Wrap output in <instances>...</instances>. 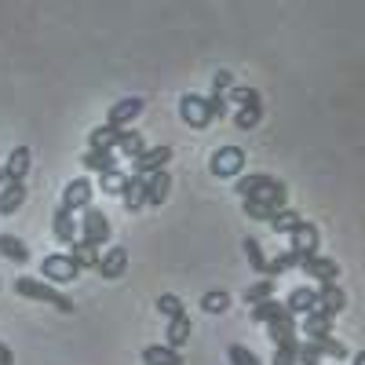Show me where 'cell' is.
<instances>
[{"instance_id": "cell-2", "label": "cell", "mask_w": 365, "mask_h": 365, "mask_svg": "<svg viewBox=\"0 0 365 365\" xmlns=\"http://www.w3.org/2000/svg\"><path fill=\"white\" fill-rule=\"evenodd\" d=\"M41 274H44L48 285H66V282H77L81 278V267L70 259V252H55V256H44Z\"/></svg>"}, {"instance_id": "cell-5", "label": "cell", "mask_w": 365, "mask_h": 365, "mask_svg": "<svg viewBox=\"0 0 365 365\" xmlns=\"http://www.w3.org/2000/svg\"><path fill=\"white\" fill-rule=\"evenodd\" d=\"M241 165H245V154H241L237 146H220L216 154H212V161H208V168H212V175H216V179H230V175H237Z\"/></svg>"}, {"instance_id": "cell-35", "label": "cell", "mask_w": 365, "mask_h": 365, "mask_svg": "<svg viewBox=\"0 0 365 365\" xmlns=\"http://www.w3.org/2000/svg\"><path fill=\"white\" fill-rule=\"evenodd\" d=\"M296 303H299V307H307L311 296H307V292H296V296H292V307H296Z\"/></svg>"}, {"instance_id": "cell-22", "label": "cell", "mask_w": 365, "mask_h": 365, "mask_svg": "<svg viewBox=\"0 0 365 365\" xmlns=\"http://www.w3.org/2000/svg\"><path fill=\"white\" fill-rule=\"evenodd\" d=\"M227 307H230V296L227 292H205L201 296V311L205 314H227Z\"/></svg>"}, {"instance_id": "cell-13", "label": "cell", "mask_w": 365, "mask_h": 365, "mask_svg": "<svg viewBox=\"0 0 365 365\" xmlns=\"http://www.w3.org/2000/svg\"><path fill=\"white\" fill-rule=\"evenodd\" d=\"M168 194H172V175L168 172L146 175V205H165Z\"/></svg>"}, {"instance_id": "cell-11", "label": "cell", "mask_w": 365, "mask_h": 365, "mask_svg": "<svg viewBox=\"0 0 365 365\" xmlns=\"http://www.w3.org/2000/svg\"><path fill=\"white\" fill-rule=\"evenodd\" d=\"M51 234H55L58 245H73V241H77V220H73V212H66V208H55Z\"/></svg>"}, {"instance_id": "cell-34", "label": "cell", "mask_w": 365, "mask_h": 365, "mask_svg": "<svg viewBox=\"0 0 365 365\" xmlns=\"http://www.w3.org/2000/svg\"><path fill=\"white\" fill-rule=\"evenodd\" d=\"M270 292V285H256V289H249V299H263Z\"/></svg>"}, {"instance_id": "cell-12", "label": "cell", "mask_w": 365, "mask_h": 365, "mask_svg": "<svg viewBox=\"0 0 365 365\" xmlns=\"http://www.w3.org/2000/svg\"><path fill=\"white\" fill-rule=\"evenodd\" d=\"M120 135H125L120 128H113V125H99V128H91V132H88V150H110V154H113V150L120 146Z\"/></svg>"}, {"instance_id": "cell-24", "label": "cell", "mask_w": 365, "mask_h": 365, "mask_svg": "<svg viewBox=\"0 0 365 365\" xmlns=\"http://www.w3.org/2000/svg\"><path fill=\"white\" fill-rule=\"evenodd\" d=\"M143 150H146V143H143L139 132H125V135H120V154H125L128 161H135Z\"/></svg>"}, {"instance_id": "cell-29", "label": "cell", "mask_w": 365, "mask_h": 365, "mask_svg": "<svg viewBox=\"0 0 365 365\" xmlns=\"http://www.w3.org/2000/svg\"><path fill=\"white\" fill-rule=\"evenodd\" d=\"M205 103H208V113H212V117H223V113H227V99H223V96H208Z\"/></svg>"}, {"instance_id": "cell-10", "label": "cell", "mask_w": 365, "mask_h": 365, "mask_svg": "<svg viewBox=\"0 0 365 365\" xmlns=\"http://www.w3.org/2000/svg\"><path fill=\"white\" fill-rule=\"evenodd\" d=\"M29 165H34V150H29V146H15L8 165H4V182H22L29 175Z\"/></svg>"}, {"instance_id": "cell-14", "label": "cell", "mask_w": 365, "mask_h": 365, "mask_svg": "<svg viewBox=\"0 0 365 365\" xmlns=\"http://www.w3.org/2000/svg\"><path fill=\"white\" fill-rule=\"evenodd\" d=\"M26 182H4V190H0V216H11L26 205Z\"/></svg>"}, {"instance_id": "cell-17", "label": "cell", "mask_w": 365, "mask_h": 365, "mask_svg": "<svg viewBox=\"0 0 365 365\" xmlns=\"http://www.w3.org/2000/svg\"><path fill=\"white\" fill-rule=\"evenodd\" d=\"M81 165H84L88 172H96V175H106V172L117 168V158L110 154V150H88V154L81 158Z\"/></svg>"}, {"instance_id": "cell-4", "label": "cell", "mask_w": 365, "mask_h": 365, "mask_svg": "<svg viewBox=\"0 0 365 365\" xmlns=\"http://www.w3.org/2000/svg\"><path fill=\"white\" fill-rule=\"evenodd\" d=\"M172 161V146H150V150H143V154L132 161V175H154V172H165V165Z\"/></svg>"}, {"instance_id": "cell-25", "label": "cell", "mask_w": 365, "mask_h": 365, "mask_svg": "<svg viewBox=\"0 0 365 365\" xmlns=\"http://www.w3.org/2000/svg\"><path fill=\"white\" fill-rule=\"evenodd\" d=\"M230 103H237V110H252L259 106V96L252 88H230Z\"/></svg>"}, {"instance_id": "cell-18", "label": "cell", "mask_w": 365, "mask_h": 365, "mask_svg": "<svg viewBox=\"0 0 365 365\" xmlns=\"http://www.w3.org/2000/svg\"><path fill=\"white\" fill-rule=\"evenodd\" d=\"M143 361L146 365H182V351H172L165 344H150L143 351Z\"/></svg>"}, {"instance_id": "cell-19", "label": "cell", "mask_w": 365, "mask_h": 365, "mask_svg": "<svg viewBox=\"0 0 365 365\" xmlns=\"http://www.w3.org/2000/svg\"><path fill=\"white\" fill-rule=\"evenodd\" d=\"M190 340V318L182 314V318H172L168 322V332H165V347L172 351H182V344Z\"/></svg>"}, {"instance_id": "cell-37", "label": "cell", "mask_w": 365, "mask_h": 365, "mask_svg": "<svg viewBox=\"0 0 365 365\" xmlns=\"http://www.w3.org/2000/svg\"><path fill=\"white\" fill-rule=\"evenodd\" d=\"M0 182H4V165H0Z\"/></svg>"}, {"instance_id": "cell-16", "label": "cell", "mask_w": 365, "mask_h": 365, "mask_svg": "<svg viewBox=\"0 0 365 365\" xmlns=\"http://www.w3.org/2000/svg\"><path fill=\"white\" fill-rule=\"evenodd\" d=\"M70 259L84 270V267H99V259H103V252H99V245H91V241H73L70 245Z\"/></svg>"}, {"instance_id": "cell-36", "label": "cell", "mask_w": 365, "mask_h": 365, "mask_svg": "<svg viewBox=\"0 0 365 365\" xmlns=\"http://www.w3.org/2000/svg\"><path fill=\"white\" fill-rule=\"evenodd\" d=\"M289 361H292V354H289V351H282V354H278V365H289Z\"/></svg>"}, {"instance_id": "cell-1", "label": "cell", "mask_w": 365, "mask_h": 365, "mask_svg": "<svg viewBox=\"0 0 365 365\" xmlns=\"http://www.w3.org/2000/svg\"><path fill=\"white\" fill-rule=\"evenodd\" d=\"M15 292H19V296H26V299L48 303V307L63 311V314H70V311H73V299H70L63 289H55V285H48V282H37V278H19V282H15Z\"/></svg>"}, {"instance_id": "cell-26", "label": "cell", "mask_w": 365, "mask_h": 365, "mask_svg": "<svg viewBox=\"0 0 365 365\" xmlns=\"http://www.w3.org/2000/svg\"><path fill=\"white\" fill-rule=\"evenodd\" d=\"M259 187H267V179H263V175H252V179H241V182H237V194H241V197H252V194H256Z\"/></svg>"}, {"instance_id": "cell-7", "label": "cell", "mask_w": 365, "mask_h": 365, "mask_svg": "<svg viewBox=\"0 0 365 365\" xmlns=\"http://www.w3.org/2000/svg\"><path fill=\"white\" fill-rule=\"evenodd\" d=\"M91 179H70L66 182V190H63V205L58 208H66V212H84L91 205Z\"/></svg>"}, {"instance_id": "cell-9", "label": "cell", "mask_w": 365, "mask_h": 365, "mask_svg": "<svg viewBox=\"0 0 365 365\" xmlns=\"http://www.w3.org/2000/svg\"><path fill=\"white\" fill-rule=\"evenodd\" d=\"M125 270H128V249H125V245H113V249L103 252V259H99V274H103L106 282H117Z\"/></svg>"}, {"instance_id": "cell-33", "label": "cell", "mask_w": 365, "mask_h": 365, "mask_svg": "<svg viewBox=\"0 0 365 365\" xmlns=\"http://www.w3.org/2000/svg\"><path fill=\"white\" fill-rule=\"evenodd\" d=\"M0 365H15V354H11L8 344H0Z\"/></svg>"}, {"instance_id": "cell-3", "label": "cell", "mask_w": 365, "mask_h": 365, "mask_svg": "<svg viewBox=\"0 0 365 365\" xmlns=\"http://www.w3.org/2000/svg\"><path fill=\"white\" fill-rule=\"evenodd\" d=\"M81 230H84V241H91V245H110V220H106V212L96 208V205H88L81 212Z\"/></svg>"}, {"instance_id": "cell-27", "label": "cell", "mask_w": 365, "mask_h": 365, "mask_svg": "<svg viewBox=\"0 0 365 365\" xmlns=\"http://www.w3.org/2000/svg\"><path fill=\"white\" fill-rule=\"evenodd\" d=\"M234 120H237V128H252L256 120H259V106H252V110H237Z\"/></svg>"}, {"instance_id": "cell-15", "label": "cell", "mask_w": 365, "mask_h": 365, "mask_svg": "<svg viewBox=\"0 0 365 365\" xmlns=\"http://www.w3.org/2000/svg\"><path fill=\"white\" fill-rule=\"evenodd\" d=\"M120 201H125V208H128V212H139V208H146V179H143V175H128V182H125V194H120Z\"/></svg>"}, {"instance_id": "cell-8", "label": "cell", "mask_w": 365, "mask_h": 365, "mask_svg": "<svg viewBox=\"0 0 365 365\" xmlns=\"http://www.w3.org/2000/svg\"><path fill=\"white\" fill-rule=\"evenodd\" d=\"M143 110H146V103H143L139 96H128V99H120V103H113V106L106 110V125H113V128H125L128 120H135Z\"/></svg>"}, {"instance_id": "cell-23", "label": "cell", "mask_w": 365, "mask_h": 365, "mask_svg": "<svg viewBox=\"0 0 365 365\" xmlns=\"http://www.w3.org/2000/svg\"><path fill=\"white\" fill-rule=\"evenodd\" d=\"M158 311L172 322V318H182V314H187V311H182V299L175 296V292H161L158 296Z\"/></svg>"}, {"instance_id": "cell-21", "label": "cell", "mask_w": 365, "mask_h": 365, "mask_svg": "<svg viewBox=\"0 0 365 365\" xmlns=\"http://www.w3.org/2000/svg\"><path fill=\"white\" fill-rule=\"evenodd\" d=\"M125 182H128V175L120 172V168H113V172L99 175V187H96V190H103V194H110V197H120V194H125Z\"/></svg>"}, {"instance_id": "cell-30", "label": "cell", "mask_w": 365, "mask_h": 365, "mask_svg": "<svg viewBox=\"0 0 365 365\" xmlns=\"http://www.w3.org/2000/svg\"><path fill=\"white\" fill-rule=\"evenodd\" d=\"M245 252H249V259H252V267H256V270H263V267H267V263H263V252H259L256 241H245Z\"/></svg>"}, {"instance_id": "cell-31", "label": "cell", "mask_w": 365, "mask_h": 365, "mask_svg": "<svg viewBox=\"0 0 365 365\" xmlns=\"http://www.w3.org/2000/svg\"><path fill=\"white\" fill-rule=\"evenodd\" d=\"M245 208H249V216H270V205H263V201H249Z\"/></svg>"}, {"instance_id": "cell-32", "label": "cell", "mask_w": 365, "mask_h": 365, "mask_svg": "<svg viewBox=\"0 0 365 365\" xmlns=\"http://www.w3.org/2000/svg\"><path fill=\"white\" fill-rule=\"evenodd\" d=\"M223 88H234V77H230L227 70H220V73H216V96H220Z\"/></svg>"}, {"instance_id": "cell-28", "label": "cell", "mask_w": 365, "mask_h": 365, "mask_svg": "<svg viewBox=\"0 0 365 365\" xmlns=\"http://www.w3.org/2000/svg\"><path fill=\"white\" fill-rule=\"evenodd\" d=\"M227 354H230V365H259V361H256V358H252L245 347H237V344H234Z\"/></svg>"}, {"instance_id": "cell-6", "label": "cell", "mask_w": 365, "mask_h": 365, "mask_svg": "<svg viewBox=\"0 0 365 365\" xmlns=\"http://www.w3.org/2000/svg\"><path fill=\"white\" fill-rule=\"evenodd\" d=\"M179 117L187 120L190 128H208L212 113H208V103H205V96H194V91H187V96L179 99Z\"/></svg>"}, {"instance_id": "cell-20", "label": "cell", "mask_w": 365, "mask_h": 365, "mask_svg": "<svg viewBox=\"0 0 365 365\" xmlns=\"http://www.w3.org/2000/svg\"><path fill=\"white\" fill-rule=\"evenodd\" d=\"M0 256L11 259V263H26L29 259V249H26V241L15 237V234H0Z\"/></svg>"}]
</instances>
